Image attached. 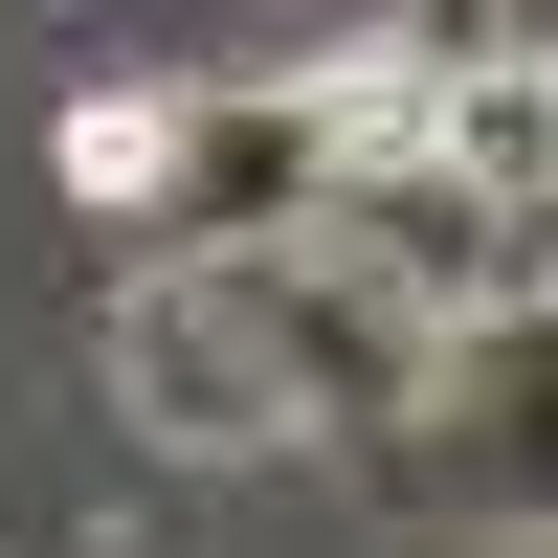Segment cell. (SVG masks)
Segmentation results:
<instances>
[{
    "label": "cell",
    "mask_w": 558,
    "mask_h": 558,
    "mask_svg": "<svg viewBox=\"0 0 558 558\" xmlns=\"http://www.w3.org/2000/svg\"><path fill=\"white\" fill-rule=\"evenodd\" d=\"M357 112L336 89H89L68 112V202L134 223V268H202V246H313Z\"/></svg>",
    "instance_id": "cell-1"
},
{
    "label": "cell",
    "mask_w": 558,
    "mask_h": 558,
    "mask_svg": "<svg viewBox=\"0 0 558 558\" xmlns=\"http://www.w3.org/2000/svg\"><path fill=\"white\" fill-rule=\"evenodd\" d=\"M492 68H536V0H425V23L380 45V112H425V89H492Z\"/></svg>",
    "instance_id": "cell-2"
}]
</instances>
